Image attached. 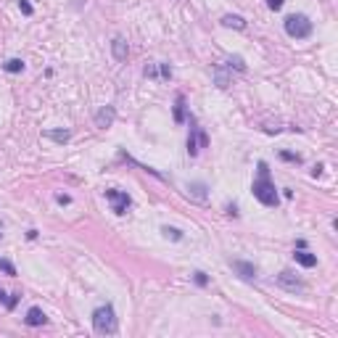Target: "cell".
Wrapping results in <instances>:
<instances>
[{"label":"cell","instance_id":"cell-1","mask_svg":"<svg viewBox=\"0 0 338 338\" xmlns=\"http://www.w3.org/2000/svg\"><path fill=\"white\" fill-rule=\"evenodd\" d=\"M251 193L259 204L264 206H277V188L270 183V169L264 161H259V180H254L251 185Z\"/></svg>","mask_w":338,"mask_h":338},{"label":"cell","instance_id":"cell-2","mask_svg":"<svg viewBox=\"0 0 338 338\" xmlns=\"http://www.w3.org/2000/svg\"><path fill=\"white\" fill-rule=\"evenodd\" d=\"M93 328L98 336H111L116 333V315H114V307L106 304V307H98L93 312Z\"/></svg>","mask_w":338,"mask_h":338},{"label":"cell","instance_id":"cell-3","mask_svg":"<svg viewBox=\"0 0 338 338\" xmlns=\"http://www.w3.org/2000/svg\"><path fill=\"white\" fill-rule=\"evenodd\" d=\"M285 32H288V37H294V40H307L312 35V21L309 16L304 14H294L285 19Z\"/></svg>","mask_w":338,"mask_h":338},{"label":"cell","instance_id":"cell-4","mask_svg":"<svg viewBox=\"0 0 338 338\" xmlns=\"http://www.w3.org/2000/svg\"><path fill=\"white\" fill-rule=\"evenodd\" d=\"M106 198L111 201V209H114V214H127V209L132 206V198L127 196L125 190H119V188H108L106 190Z\"/></svg>","mask_w":338,"mask_h":338},{"label":"cell","instance_id":"cell-5","mask_svg":"<svg viewBox=\"0 0 338 338\" xmlns=\"http://www.w3.org/2000/svg\"><path fill=\"white\" fill-rule=\"evenodd\" d=\"M209 146V138H206V132L201 127H196V122L190 119V138H188V153L190 156H196L201 148H206Z\"/></svg>","mask_w":338,"mask_h":338},{"label":"cell","instance_id":"cell-6","mask_svg":"<svg viewBox=\"0 0 338 338\" xmlns=\"http://www.w3.org/2000/svg\"><path fill=\"white\" fill-rule=\"evenodd\" d=\"M116 119V108L114 106H103L98 114H95V127L98 129H108Z\"/></svg>","mask_w":338,"mask_h":338},{"label":"cell","instance_id":"cell-7","mask_svg":"<svg viewBox=\"0 0 338 338\" xmlns=\"http://www.w3.org/2000/svg\"><path fill=\"white\" fill-rule=\"evenodd\" d=\"M277 283H280L285 291H294V294H296V291H304V283L298 280L294 272H288V270H283L280 275H277Z\"/></svg>","mask_w":338,"mask_h":338},{"label":"cell","instance_id":"cell-8","mask_svg":"<svg viewBox=\"0 0 338 338\" xmlns=\"http://www.w3.org/2000/svg\"><path fill=\"white\" fill-rule=\"evenodd\" d=\"M230 267L235 270L243 280H254V277H256V267L249 264V262H230Z\"/></svg>","mask_w":338,"mask_h":338},{"label":"cell","instance_id":"cell-9","mask_svg":"<svg viewBox=\"0 0 338 338\" xmlns=\"http://www.w3.org/2000/svg\"><path fill=\"white\" fill-rule=\"evenodd\" d=\"M45 320H48V317H45V312H42L40 307H32V309L27 312V317H24V322L32 325V328H37V325H45Z\"/></svg>","mask_w":338,"mask_h":338},{"label":"cell","instance_id":"cell-10","mask_svg":"<svg viewBox=\"0 0 338 338\" xmlns=\"http://www.w3.org/2000/svg\"><path fill=\"white\" fill-rule=\"evenodd\" d=\"M111 53H114L116 61H127L129 48H127V42L122 40V37H114V42H111Z\"/></svg>","mask_w":338,"mask_h":338},{"label":"cell","instance_id":"cell-11","mask_svg":"<svg viewBox=\"0 0 338 338\" xmlns=\"http://www.w3.org/2000/svg\"><path fill=\"white\" fill-rule=\"evenodd\" d=\"M294 259H296L298 264H301V267H315V264H317V256H315V254L304 251V249L294 251Z\"/></svg>","mask_w":338,"mask_h":338},{"label":"cell","instance_id":"cell-12","mask_svg":"<svg viewBox=\"0 0 338 338\" xmlns=\"http://www.w3.org/2000/svg\"><path fill=\"white\" fill-rule=\"evenodd\" d=\"M188 196L196 201H206V185L204 183H190L188 185Z\"/></svg>","mask_w":338,"mask_h":338},{"label":"cell","instance_id":"cell-13","mask_svg":"<svg viewBox=\"0 0 338 338\" xmlns=\"http://www.w3.org/2000/svg\"><path fill=\"white\" fill-rule=\"evenodd\" d=\"M45 138L56 140V143H66L71 138V132H69V129H45Z\"/></svg>","mask_w":338,"mask_h":338},{"label":"cell","instance_id":"cell-14","mask_svg":"<svg viewBox=\"0 0 338 338\" xmlns=\"http://www.w3.org/2000/svg\"><path fill=\"white\" fill-rule=\"evenodd\" d=\"M3 69L8 71V74H19V71H24V61L21 58H8V61L3 63Z\"/></svg>","mask_w":338,"mask_h":338},{"label":"cell","instance_id":"cell-15","mask_svg":"<svg viewBox=\"0 0 338 338\" xmlns=\"http://www.w3.org/2000/svg\"><path fill=\"white\" fill-rule=\"evenodd\" d=\"M174 122H177V125L185 122V98L183 95H177V103H174Z\"/></svg>","mask_w":338,"mask_h":338},{"label":"cell","instance_id":"cell-16","mask_svg":"<svg viewBox=\"0 0 338 338\" xmlns=\"http://www.w3.org/2000/svg\"><path fill=\"white\" fill-rule=\"evenodd\" d=\"M222 24L225 27H232V29H246V21L240 16H232V14H227L225 19H222Z\"/></svg>","mask_w":338,"mask_h":338},{"label":"cell","instance_id":"cell-17","mask_svg":"<svg viewBox=\"0 0 338 338\" xmlns=\"http://www.w3.org/2000/svg\"><path fill=\"white\" fill-rule=\"evenodd\" d=\"M161 232H164L167 238H172V240H183V232H180L177 227H169L167 225V227H161Z\"/></svg>","mask_w":338,"mask_h":338},{"label":"cell","instance_id":"cell-18","mask_svg":"<svg viewBox=\"0 0 338 338\" xmlns=\"http://www.w3.org/2000/svg\"><path fill=\"white\" fill-rule=\"evenodd\" d=\"M227 63H230L232 69H238V71H246V63H243V58H240V56H230V58H227Z\"/></svg>","mask_w":338,"mask_h":338},{"label":"cell","instance_id":"cell-19","mask_svg":"<svg viewBox=\"0 0 338 338\" xmlns=\"http://www.w3.org/2000/svg\"><path fill=\"white\" fill-rule=\"evenodd\" d=\"M19 8H21L24 16H32V14H35V8L29 5V0H19Z\"/></svg>","mask_w":338,"mask_h":338},{"label":"cell","instance_id":"cell-20","mask_svg":"<svg viewBox=\"0 0 338 338\" xmlns=\"http://www.w3.org/2000/svg\"><path fill=\"white\" fill-rule=\"evenodd\" d=\"M0 270H3L5 275H16V267L11 262H5V259H0Z\"/></svg>","mask_w":338,"mask_h":338},{"label":"cell","instance_id":"cell-21","mask_svg":"<svg viewBox=\"0 0 338 338\" xmlns=\"http://www.w3.org/2000/svg\"><path fill=\"white\" fill-rule=\"evenodd\" d=\"M280 156H283V159H285V161H296V164H298V161H301V159H298V156H296V153H288V151H283Z\"/></svg>","mask_w":338,"mask_h":338},{"label":"cell","instance_id":"cell-22","mask_svg":"<svg viewBox=\"0 0 338 338\" xmlns=\"http://www.w3.org/2000/svg\"><path fill=\"white\" fill-rule=\"evenodd\" d=\"M267 5H270L272 11H280L283 8V0H267Z\"/></svg>","mask_w":338,"mask_h":338},{"label":"cell","instance_id":"cell-23","mask_svg":"<svg viewBox=\"0 0 338 338\" xmlns=\"http://www.w3.org/2000/svg\"><path fill=\"white\" fill-rule=\"evenodd\" d=\"M56 201H58V204H63V206H66L69 201H71V196H66V193H58V196H56Z\"/></svg>","mask_w":338,"mask_h":338},{"label":"cell","instance_id":"cell-24","mask_svg":"<svg viewBox=\"0 0 338 338\" xmlns=\"http://www.w3.org/2000/svg\"><path fill=\"white\" fill-rule=\"evenodd\" d=\"M196 283L198 285H206V275H204V272H196Z\"/></svg>","mask_w":338,"mask_h":338},{"label":"cell","instance_id":"cell-25","mask_svg":"<svg viewBox=\"0 0 338 338\" xmlns=\"http://www.w3.org/2000/svg\"><path fill=\"white\" fill-rule=\"evenodd\" d=\"M161 77H164V80H169V77H172V69H169V66H161Z\"/></svg>","mask_w":338,"mask_h":338},{"label":"cell","instance_id":"cell-26","mask_svg":"<svg viewBox=\"0 0 338 338\" xmlns=\"http://www.w3.org/2000/svg\"><path fill=\"white\" fill-rule=\"evenodd\" d=\"M146 77H151V80H153V77H156V66H148L146 69Z\"/></svg>","mask_w":338,"mask_h":338},{"label":"cell","instance_id":"cell-27","mask_svg":"<svg viewBox=\"0 0 338 338\" xmlns=\"http://www.w3.org/2000/svg\"><path fill=\"white\" fill-rule=\"evenodd\" d=\"M312 174H315V177H320V174H322V164H317L315 169H312Z\"/></svg>","mask_w":338,"mask_h":338},{"label":"cell","instance_id":"cell-28","mask_svg":"<svg viewBox=\"0 0 338 338\" xmlns=\"http://www.w3.org/2000/svg\"><path fill=\"white\" fill-rule=\"evenodd\" d=\"M0 301H5V291H0Z\"/></svg>","mask_w":338,"mask_h":338}]
</instances>
